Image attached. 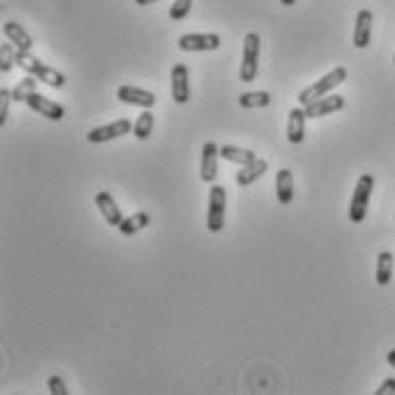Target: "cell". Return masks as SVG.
<instances>
[{"label": "cell", "instance_id": "d6986e66", "mask_svg": "<svg viewBox=\"0 0 395 395\" xmlns=\"http://www.w3.org/2000/svg\"><path fill=\"white\" fill-rule=\"evenodd\" d=\"M150 214L147 212H136V214H131V216H126V219L117 226V230L124 235V237H131V235H136L140 233V230H145L147 226H150Z\"/></svg>", "mask_w": 395, "mask_h": 395}, {"label": "cell", "instance_id": "52a82bcc", "mask_svg": "<svg viewBox=\"0 0 395 395\" xmlns=\"http://www.w3.org/2000/svg\"><path fill=\"white\" fill-rule=\"evenodd\" d=\"M219 156H221V147L216 143L203 145V156H200V180L205 184L216 182V175H219Z\"/></svg>", "mask_w": 395, "mask_h": 395}, {"label": "cell", "instance_id": "1f68e13d", "mask_svg": "<svg viewBox=\"0 0 395 395\" xmlns=\"http://www.w3.org/2000/svg\"><path fill=\"white\" fill-rule=\"evenodd\" d=\"M296 0H280V5H285V7H289V5H294Z\"/></svg>", "mask_w": 395, "mask_h": 395}, {"label": "cell", "instance_id": "f546056e", "mask_svg": "<svg viewBox=\"0 0 395 395\" xmlns=\"http://www.w3.org/2000/svg\"><path fill=\"white\" fill-rule=\"evenodd\" d=\"M386 361H389V365H391V368H395V349H391V352H389V356H386Z\"/></svg>", "mask_w": 395, "mask_h": 395}, {"label": "cell", "instance_id": "ba28073f", "mask_svg": "<svg viewBox=\"0 0 395 395\" xmlns=\"http://www.w3.org/2000/svg\"><path fill=\"white\" fill-rule=\"evenodd\" d=\"M131 122L129 120H115V122H110L106 126H96V129H92L90 133H87V140H90L92 145H101V143H108V140H113V138H120L124 136V133H131Z\"/></svg>", "mask_w": 395, "mask_h": 395}, {"label": "cell", "instance_id": "4316f807", "mask_svg": "<svg viewBox=\"0 0 395 395\" xmlns=\"http://www.w3.org/2000/svg\"><path fill=\"white\" fill-rule=\"evenodd\" d=\"M12 92L10 90H0V126H5L7 122V115H10V103H12Z\"/></svg>", "mask_w": 395, "mask_h": 395}, {"label": "cell", "instance_id": "ac0fdd59", "mask_svg": "<svg viewBox=\"0 0 395 395\" xmlns=\"http://www.w3.org/2000/svg\"><path fill=\"white\" fill-rule=\"evenodd\" d=\"M267 168H269V163L264 159H255L253 163H249V166H242V170L237 173L235 180L244 189V186H251L255 180H260V177L267 173Z\"/></svg>", "mask_w": 395, "mask_h": 395}, {"label": "cell", "instance_id": "7402d4cb", "mask_svg": "<svg viewBox=\"0 0 395 395\" xmlns=\"http://www.w3.org/2000/svg\"><path fill=\"white\" fill-rule=\"evenodd\" d=\"M152 131H154V115H152L150 108H145L143 113L138 115L136 124H133V136H136L138 140H147Z\"/></svg>", "mask_w": 395, "mask_h": 395}, {"label": "cell", "instance_id": "4fadbf2b", "mask_svg": "<svg viewBox=\"0 0 395 395\" xmlns=\"http://www.w3.org/2000/svg\"><path fill=\"white\" fill-rule=\"evenodd\" d=\"M96 207H99L103 221H106L108 226L117 228V226H120V223L124 221L122 210L117 207V203H115L113 196H110L108 191H99V193H96Z\"/></svg>", "mask_w": 395, "mask_h": 395}, {"label": "cell", "instance_id": "8fae6325", "mask_svg": "<svg viewBox=\"0 0 395 395\" xmlns=\"http://www.w3.org/2000/svg\"><path fill=\"white\" fill-rule=\"evenodd\" d=\"M305 108V115L310 117V120H315V117H324V115H333L335 110H340V108H345V99L338 94H326L322 96V99H317V101H312L308 103V106H303Z\"/></svg>", "mask_w": 395, "mask_h": 395}, {"label": "cell", "instance_id": "484cf974", "mask_svg": "<svg viewBox=\"0 0 395 395\" xmlns=\"http://www.w3.org/2000/svg\"><path fill=\"white\" fill-rule=\"evenodd\" d=\"M191 5H193V0H175L173 5H170V19L173 21H182L189 17V12H191Z\"/></svg>", "mask_w": 395, "mask_h": 395}, {"label": "cell", "instance_id": "5b68a950", "mask_svg": "<svg viewBox=\"0 0 395 395\" xmlns=\"http://www.w3.org/2000/svg\"><path fill=\"white\" fill-rule=\"evenodd\" d=\"M258 60H260V35L249 33L244 37V49H242V67H239V78L244 83H251L258 76Z\"/></svg>", "mask_w": 395, "mask_h": 395}, {"label": "cell", "instance_id": "603a6c76", "mask_svg": "<svg viewBox=\"0 0 395 395\" xmlns=\"http://www.w3.org/2000/svg\"><path fill=\"white\" fill-rule=\"evenodd\" d=\"M271 103L269 92H244L239 96V106L242 108H267Z\"/></svg>", "mask_w": 395, "mask_h": 395}, {"label": "cell", "instance_id": "ffe728a7", "mask_svg": "<svg viewBox=\"0 0 395 395\" xmlns=\"http://www.w3.org/2000/svg\"><path fill=\"white\" fill-rule=\"evenodd\" d=\"M393 253L391 251H382L377 258V271H375V278H377V285H389L393 280Z\"/></svg>", "mask_w": 395, "mask_h": 395}, {"label": "cell", "instance_id": "44dd1931", "mask_svg": "<svg viewBox=\"0 0 395 395\" xmlns=\"http://www.w3.org/2000/svg\"><path fill=\"white\" fill-rule=\"evenodd\" d=\"M221 156L230 163H237V166H249L258 159L255 152L251 150H242V147H235V145H223L221 147Z\"/></svg>", "mask_w": 395, "mask_h": 395}, {"label": "cell", "instance_id": "9c48e42d", "mask_svg": "<svg viewBox=\"0 0 395 395\" xmlns=\"http://www.w3.org/2000/svg\"><path fill=\"white\" fill-rule=\"evenodd\" d=\"M170 94H173L175 103H189L191 90H189V69L186 65L177 62L170 72Z\"/></svg>", "mask_w": 395, "mask_h": 395}, {"label": "cell", "instance_id": "e0dca14e", "mask_svg": "<svg viewBox=\"0 0 395 395\" xmlns=\"http://www.w3.org/2000/svg\"><path fill=\"white\" fill-rule=\"evenodd\" d=\"M3 33L19 51H33V44H35L33 37L28 35L24 28H21V24H17V21H7V24L3 26Z\"/></svg>", "mask_w": 395, "mask_h": 395}, {"label": "cell", "instance_id": "9a60e30c", "mask_svg": "<svg viewBox=\"0 0 395 395\" xmlns=\"http://www.w3.org/2000/svg\"><path fill=\"white\" fill-rule=\"evenodd\" d=\"M372 37V12L361 10L356 14V26H354V47L365 49Z\"/></svg>", "mask_w": 395, "mask_h": 395}, {"label": "cell", "instance_id": "8992f818", "mask_svg": "<svg viewBox=\"0 0 395 395\" xmlns=\"http://www.w3.org/2000/svg\"><path fill=\"white\" fill-rule=\"evenodd\" d=\"M180 49L186 53L193 51H216L221 49V37L216 33H191L180 37Z\"/></svg>", "mask_w": 395, "mask_h": 395}, {"label": "cell", "instance_id": "6da1fadb", "mask_svg": "<svg viewBox=\"0 0 395 395\" xmlns=\"http://www.w3.org/2000/svg\"><path fill=\"white\" fill-rule=\"evenodd\" d=\"M17 65L24 69L26 74L35 76L40 83H47L51 87H62L65 85V76L53 67L44 65L40 58H35L31 51H19L17 49Z\"/></svg>", "mask_w": 395, "mask_h": 395}, {"label": "cell", "instance_id": "cb8c5ba5", "mask_svg": "<svg viewBox=\"0 0 395 395\" xmlns=\"http://www.w3.org/2000/svg\"><path fill=\"white\" fill-rule=\"evenodd\" d=\"M35 90H37V78L28 74V76L21 78L19 85L12 90V96H14V101H24V103H26V99H28V96H31Z\"/></svg>", "mask_w": 395, "mask_h": 395}, {"label": "cell", "instance_id": "d4e9b609", "mask_svg": "<svg viewBox=\"0 0 395 395\" xmlns=\"http://www.w3.org/2000/svg\"><path fill=\"white\" fill-rule=\"evenodd\" d=\"M14 65H17V51L12 49V42L7 40L0 47V69H3V74H10Z\"/></svg>", "mask_w": 395, "mask_h": 395}, {"label": "cell", "instance_id": "4dcf8cb0", "mask_svg": "<svg viewBox=\"0 0 395 395\" xmlns=\"http://www.w3.org/2000/svg\"><path fill=\"white\" fill-rule=\"evenodd\" d=\"M154 3H159V0H136V5H140V7H147V5H154Z\"/></svg>", "mask_w": 395, "mask_h": 395}, {"label": "cell", "instance_id": "2e32d148", "mask_svg": "<svg viewBox=\"0 0 395 395\" xmlns=\"http://www.w3.org/2000/svg\"><path fill=\"white\" fill-rule=\"evenodd\" d=\"M276 196H278V203L285 205V207L294 200V177H292V170H287V168L278 170V175H276Z\"/></svg>", "mask_w": 395, "mask_h": 395}, {"label": "cell", "instance_id": "f1b7e54d", "mask_svg": "<svg viewBox=\"0 0 395 395\" xmlns=\"http://www.w3.org/2000/svg\"><path fill=\"white\" fill-rule=\"evenodd\" d=\"M377 395H395V379H386V382H382V386L375 391Z\"/></svg>", "mask_w": 395, "mask_h": 395}, {"label": "cell", "instance_id": "7c38bea8", "mask_svg": "<svg viewBox=\"0 0 395 395\" xmlns=\"http://www.w3.org/2000/svg\"><path fill=\"white\" fill-rule=\"evenodd\" d=\"M117 99L122 103H129V106H140V108H152L156 103V96L152 92L140 90V87H133V85L117 87Z\"/></svg>", "mask_w": 395, "mask_h": 395}, {"label": "cell", "instance_id": "30bf717a", "mask_svg": "<svg viewBox=\"0 0 395 395\" xmlns=\"http://www.w3.org/2000/svg\"><path fill=\"white\" fill-rule=\"evenodd\" d=\"M26 106L31 108V110H35V113L44 115L47 120H53V122H60L62 117H65V108L60 106V103L51 101L44 94H37V92H33L31 96H28Z\"/></svg>", "mask_w": 395, "mask_h": 395}, {"label": "cell", "instance_id": "7a4b0ae2", "mask_svg": "<svg viewBox=\"0 0 395 395\" xmlns=\"http://www.w3.org/2000/svg\"><path fill=\"white\" fill-rule=\"evenodd\" d=\"M345 78H347V69H345V67H333L329 74H324V76L319 78V81H315L312 85H308L305 90H301L296 99H299L301 106H308V103L322 99V96H326V94H331L333 87H338L340 83H345Z\"/></svg>", "mask_w": 395, "mask_h": 395}, {"label": "cell", "instance_id": "d6a6232c", "mask_svg": "<svg viewBox=\"0 0 395 395\" xmlns=\"http://www.w3.org/2000/svg\"><path fill=\"white\" fill-rule=\"evenodd\" d=\"M393 65H395V56H393Z\"/></svg>", "mask_w": 395, "mask_h": 395}, {"label": "cell", "instance_id": "277c9868", "mask_svg": "<svg viewBox=\"0 0 395 395\" xmlns=\"http://www.w3.org/2000/svg\"><path fill=\"white\" fill-rule=\"evenodd\" d=\"M226 205H228L226 189L219 184H212L210 210H207V230H210L212 235H219L223 226H226Z\"/></svg>", "mask_w": 395, "mask_h": 395}, {"label": "cell", "instance_id": "5bb4252c", "mask_svg": "<svg viewBox=\"0 0 395 395\" xmlns=\"http://www.w3.org/2000/svg\"><path fill=\"white\" fill-rule=\"evenodd\" d=\"M305 108H292L289 110V117H287V140L292 145H299L303 143V138H305Z\"/></svg>", "mask_w": 395, "mask_h": 395}, {"label": "cell", "instance_id": "83f0119b", "mask_svg": "<svg viewBox=\"0 0 395 395\" xmlns=\"http://www.w3.org/2000/svg\"><path fill=\"white\" fill-rule=\"evenodd\" d=\"M49 393L51 395H69V391H67V384L62 382L60 375H51L49 377Z\"/></svg>", "mask_w": 395, "mask_h": 395}, {"label": "cell", "instance_id": "3957f363", "mask_svg": "<svg viewBox=\"0 0 395 395\" xmlns=\"http://www.w3.org/2000/svg\"><path fill=\"white\" fill-rule=\"evenodd\" d=\"M372 189H375V177L370 173H365L359 177L352 196V203H349V221L352 223H363L365 214H368V203L372 196Z\"/></svg>", "mask_w": 395, "mask_h": 395}]
</instances>
